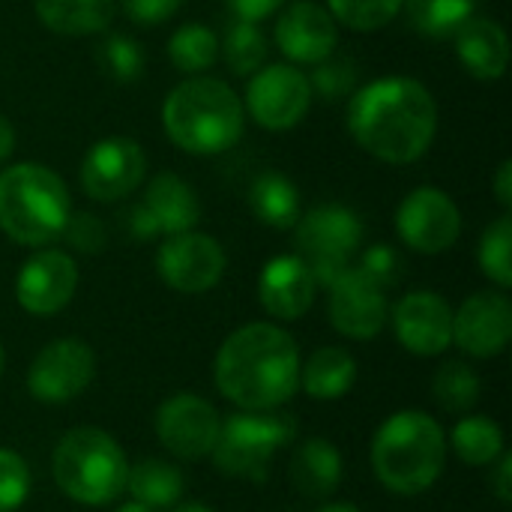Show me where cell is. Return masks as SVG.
Segmentation results:
<instances>
[{
    "instance_id": "22",
    "label": "cell",
    "mask_w": 512,
    "mask_h": 512,
    "mask_svg": "<svg viewBox=\"0 0 512 512\" xmlns=\"http://www.w3.org/2000/svg\"><path fill=\"white\" fill-rule=\"evenodd\" d=\"M456 54L462 66L480 81H498L510 66L507 30L492 18H468L456 30Z\"/></svg>"
},
{
    "instance_id": "40",
    "label": "cell",
    "mask_w": 512,
    "mask_h": 512,
    "mask_svg": "<svg viewBox=\"0 0 512 512\" xmlns=\"http://www.w3.org/2000/svg\"><path fill=\"white\" fill-rule=\"evenodd\" d=\"M120 6L129 21L141 27H153V24L168 21L183 6V0H120Z\"/></svg>"
},
{
    "instance_id": "45",
    "label": "cell",
    "mask_w": 512,
    "mask_h": 512,
    "mask_svg": "<svg viewBox=\"0 0 512 512\" xmlns=\"http://www.w3.org/2000/svg\"><path fill=\"white\" fill-rule=\"evenodd\" d=\"M318 512H363L360 507L348 504V501H336V504H324Z\"/></svg>"
},
{
    "instance_id": "23",
    "label": "cell",
    "mask_w": 512,
    "mask_h": 512,
    "mask_svg": "<svg viewBox=\"0 0 512 512\" xmlns=\"http://www.w3.org/2000/svg\"><path fill=\"white\" fill-rule=\"evenodd\" d=\"M342 477H345V462L333 441L309 438L294 450L291 483L303 498H315V501L330 498L342 486Z\"/></svg>"
},
{
    "instance_id": "10",
    "label": "cell",
    "mask_w": 512,
    "mask_h": 512,
    "mask_svg": "<svg viewBox=\"0 0 512 512\" xmlns=\"http://www.w3.org/2000/svg\"><path fill=\"white\" fill-rule=\"evenodd\" d=\"M96 375V354L81 339L48 342L27 369V393L42 405L75 402Z\"/></svg>"
},
{
    "instance_id": "48",
    "label": "cell",
    "mask_w": 512,
    "mask_h": 512,
    "mask_svg": "<svg viewBox=\"0 0 512 512\" xmlns=\"http://www.w3.org/2000/svg\"><path fill=\"white\" fill-rule=\"evenodd\" d=\"M3 366H6V351H3V345H0V375H3Z\"/></svg>"
},
{
    "instance_id": "18",
    "label": "cell",
    "mask_w": 512,
    "mask_h": 512,
    "mask_svg": "<svg viewBox=\"0 0 512 512\" xmlns=\"http://www.w3.org/2000/svg\"><path fill=\"white\" fill-rule=\"evenodd\" d=\"M330 291V324L336 333L366 342L375 339L390 318L387 291L366 279L354 264L327 288Z\"/></svg>"
},
{
    "instance_id": "15",
    "label": "cell",
    "mask_w": 512,
    "mask_h": 512,
    "mask_svg": "<svg viewBox=\"0 0 512 512\" xmlns=\"http://www.w3.org/2000/svg\"><path fill=\"white\" fill-rule=\"evenodd\" d=\"M78 291V264L60 249H39L24 261L15 279V300L27 315L51 318L63 312Z\"/></svg>"
},
{
    "instance_id": "3",
    "label": "cell",
    "mask_w": 512,
    "mask_h": 512,
    "mask_svg": "<svg viewBox=\"0 0 512 512\" xmlns=\"http://www.w3.org/2000/svg\"><path fill=\"white\" fill-rule=\"evenodd\" d=\"M447 432L426 411L390 414L372 438V468L378 483L402 498L429 492L447 465Z\"/></svg>"
},
{
    "instance_id": "27",
    "label": "cell",
    "mask_w": 512,
    "mask_h": 512,
    "mask_svg": "<svg viewBox=\"0 0 512 512\" xmlns=\"http://www.w3.org/2000/svg\"><path fill=\"white\" fill-rule=\"evenodd\" d=\"M249 207L258 216V222L276 231H288L300 219L297 186L285 174H276V171H264L261 177H255L249 189Z\"/></svg>"
},
{
    "instance_id": "14",
    "label": "cell",
    "mask_w": 512,
    "mask_h": 512,
    "mask_svg": "<svg viewBox=\"0 0 512 512\" xmlns=\"http://www.w3.org/2000/svg\"><path fill=\"white\" fill-rule=\"evenodd\" d=\"M144 171H147V156L141 144L135 138L111 135L96 141L84 153L78 180L93 201L111 204L135 192L144 180Z\"/></svg>"
},
{
    "instance_id": "37",
    "label": "cell",
    "mask_w": 512,
    "mask_h": 512,
    "mask_svg": "<svg viewBox=\"0 0 512 512\" xmlns=\"http://www.w3.org/2000/svg\"><path fill=\"white\" fill-rule=\"evenodd\" d=\"M30 495V468L24 456L0 447V512H15Z\"/></svg>"
},
{
    "instance_id": "16",
    "label": "cell",
    "mask_w": 512,
    "mask_h": 512,
    "mask_svg": "<svg viewBox=\"0 0 512 512\" xmlns=\"http://www.w3.org/2000/svg\"><path fill=\"white\" fill-rule=\"evenodd\" d=\"M201 219V204L192 192V186L177 174H156L147 183L144 201L129 213V225L138 240H147L153 234L171 237L192 231Z\"/></svg>"
},
{
    "instance_id": "41",
    "label": "cell",
    "mask_w": 512,
    "mask_h": 512,
    "mask_svg": "<svg viewBox=\"0 0 512 512\" xmlns=\"http://www.w3.org/2000/svg\"><path fill=\"white\" fill-rule=\"evenodd\" d=\"M492 492L501 504H512V456L504 450L501 459L495 462V474H492Z\"/></svg>"
},
{
    "instance_id": "31",
    "label": "cell",
    "mask_w": 512,
    "mask_h": 512,
    "mask_svg": "<svg viewBox=\"0 0 512 512\" xmlns=\"http://www.w3.org/2000/svg\"><path fill=\"white\" fill-rule=\"evenodd\" d=\"M480 390V375L462 360L444 363L432 378V396L450 414H468L480 402Z\"/></svg>"
},
{
    "instance_id": "39",
    "label": "cell",
    "mask_w": 512,
    "mask_h": 512,
    "mask_svg": "<svg viewBox=\"0 0 512 512\" xmlns=\"http://www.w3.org/2000/svg\"><path fill=\"white\" fill-rule=\"evenodd\" d=\"M69 246L81 249V252H99L105 246V228L93 213H81V216H69L66 228H63Z\"/></svg>"
},
{
    "instance_id": "33",
    "label": "cell",
    "mask_w": 512,
    "mask_h": 512,
    "mask_svg": "<svg viewBox=\"0 0 512 512\" xmlns=\"http://www.w3.org/2000/svg\"><path fill=\"white\" fill-rule=\"evenodd\" d=\"M480 270L501 288L507 291L512 285V219L504 213L498 216L480 240Z\"/></svg>"
},
{
    "instance_id": "28",
    "label": "cell",
    "mask_w": 512,
    "mask_h": 512,
    "mask_svg": "<svg viewBox=\"0 0 512 512\" xmlns=\"http://www.w3.org/2000/svg\"><path fill=\"white\" fill-rule=\"evenodd\" d=\"M447 447L456 453L459 462H465L471 468L495 465L501 459V453L507 450L504 429L492 417H480V414H462V420L453 426Z\"/></svg>"
},
{
    "instance_id": "36",
    "label": "cell",
    "mask_w": 512,
    "mask_h": 512,
    "mask_svg": "<svg viewBox=\"0 0 512 512\" xmlns=\"http://www.w3.org/2000/svg\"><path fill=\"white\" fill-rule=\"evenodd\" d=\"M309 78V87H312V96H324L327 102H336V99H345L354 93L357 87V66L354 60L348 57H324L321 63H315V72L306 75Z\"/></svg>"
},
{
    "instance_id": "26",
    "label": "cell",
    "mask_w": 512,
    "mask_h": 512,
    "mask_svg": "<svg viewBox=\"0 0 512 512\" xmlns=\"http://www.w3.org/2000/svg\"><path fill=\"white\" fill-rule=\"evenodd\" d=\"M183 489H186V480L180 468L165 459H141L138 465L129 468V477H126V492L132 495L135 504L147 510L177 507V501L183 498Z\"/></svg>"
},
{
    "instance_id": "25",
    "label": "cell",
    "mask_w": 512,
    "mask_h": 512,
    "mask_svg": "<svg viewBox=\"0 0 512 512\" xmlns=\"http://www.w3.org/2000/svg\"><path fill=\"white\" fill-rule=\"evenodd\" d=\"M33 9L60 36H93L114 18V0H33Z\"/></svg>"
},
{
    "instance_id": "13",
    "label": "cell",
    "mask_w": 512,
    "mask_h": 512,
    "mask_svg": "<svg viewBox=\"0 0 512 512\" xmlns=\"http://www.w3.org/2000/svg\"><path fill=\"white\" fill-rule=\"evenodd\" d=\"M396 231L408 249L420 255H438L459 240L462 213L447 192L435 186H420L399 204Z\"/></svg>"
},
{
    "instance_id": "12",
    "label": "cell",
    "mask_w": 512,
    "mask_h": 512,
    "mask_svg": "<svg viewBox=\"0 0 512 512\" xmlns=\"http://www.w3.org/2000/svg\"><path fill=\"white\" fill-rule=\"evenodd\" d=\"M219 429V411L195 393H174L156 411L159 444L183 462L207 459L216 447Z\"/></svg>"
},
{
    "instance_id": "20",
    "label": "cell",
    "mask_w": 512,
    "mask_h": 512,
    "mask_svg": "<svg viewBox=\"0 0 512 512\" xmlns=\"http://www.w3.org/2000/svg\"><path fill=\"white\" fill-rule=\"evenodd\" d=\"M276 45L294 63H321L339 45V24L327 6L294 0L276 21Z\"/></svg>"
},
{
    "instance_id": "46",
    "label": "cell",
    "mask_w": 512,
    "mask_h": 512,
    "mask_svg": "<svg viewBox=\"0 0 512 512\" xmlns=\"http://www.w3.org/2000/svg\"><path fill=\"white\" fill-rule=\"evenodd\" d=\"M174 512H213L210 507H204V504H177Z\"/></svg>"
},
{
    "instance_id": "5",
    "label": "cell",
    "mask_w": 512,
    "mask_h": 512,
    "mask_svg": "<svg viewBox=\"0 0 512 512\" xmlns=\"http://www.w3.org/2000/svg\"><path fill=\"white\" fill-rule=\"evenodd\" d=\"M72 216L66 183L39 162H18L0 174V228L21 246L42 249L63 237Z\"/></svg>"
},
{
    "instance_id": "35",
    "label": "cell",
    "mask_w": 512,
    "mask_h": 512,
    "mask_svg": "<svg viewBox=\"0 0 512 512\" xmlns=\"http://www.w3.org/2000/svg\"><path fill=\"white\" fill-rule=\"evenodd\" d=\"M99 63L114 81L129 84V81H138L144 72V51L135 39L114 33L99 45Z\"/></svg>"
},
{
    "instance_id": "42",
    "label": "cell",
    "mask_w": 512,
    "mask_h": 512,
    "mask_svg": "<svg viewBox=\"0 0 512 512\" xmlns=\"http://www.w3.org/2000/svg\"><path fill=\"white\" fill-rule=\"evenodd\" d=\"M231 9L237 12V18H246V21H261L267 15H273L285 0H228Z\"/></svg>"
},
{
    "instance_id": "17",
    "label": "cell",
    "mask_w": 512,
    "mask_h": 512,
    "mask_svg": "<svg viewBox=\"0 0 512 512\" xmlns=\"http://www.w3.org/2000/svg\"><path fill=\"white\" fill-rule=\"evenodd\" d=\"M512 339V303L504 291H477L453 312V345L468 357L489 360Z\"/></svg>"
},
{
    "instance_id": "29",
    "label": "cell",
    "mask_w": 512,
    "mask_h": 512,
    "mask_svg": "<svg viewBox=\"0 0 512 512\" xmlns=\"http://www.w3.org/2000/svg\"><path fill=\"white\" fill-rule=\"evenodd\" d=\"M474 0H402V9L414 30L426 36H456V30L474 18Z\"/></svg>"
},
{
    "instance_id": "11",
    "label": "cell",
    "mask_w": 512,
    "mask_h": 512,
    "mask_svg": "<svg viewBox=\"0 0 512 512\" xmlns=\"http://www.w3.org/2000/svg\"><path fill=\"white\" fill-rule=\"evenodd\" d=\"M225 267L228 258L219 240L195 228L165 237L156 252V273L177 294H204L216 288Z\"/></svg>"
},
{
    "instance_id": "24",
    "label": "cell",
    "mask_w": 512,
    "mask_h": 512,
    "mask_svg": "<svg viewBox=\"0 0 512 512\" xmlns=\"http://www.w3.org/2000/svg\"><path fill=\"white\" fill-rule=\"evenodd\" d=\"M357 384V360L339 345L318 348L306 366H300V390L318 402H336Z\"/></svg>"
},
{
    "instance_id": "8",
    "label": "cell",
    "mask_w": 512,
    "mask_h": 512,
    "mask_svg": "<svg viewBox=\"0 0 512 512\" xmlns=\"http://www.w3.org/2000/svg\"><path fill=\"white\" fill-rule=\"evenodd\" d=\"M297 255L312 270L315 282L330 288L360 252L363 222L351 207L321 204L297 219Z\"/></svg>"
},
{
    "instance_id": "21",
    "label": "cell",
    "mask_w": 512,
    "mask_h": 512,
    "mask_svg": "<svg viewBox=\"0 0 512 512\" xmlns=\"http://www.w3.org/2000/svg\"><path fill=\"white\" fill-rule=\"evenodd\" d=\"M318 294V282L300 255H276L264 264L258 279V300L276 321L303 318Z\"/></svg>"
},
{
    "instance_id": "49",
    "label": "cell",
    "mask_w": 512,
    "mask_h": 512,
    "mask_svg": "<svg viewBox=\"0 0 512 512\" xmlns=\"http://www.w3.org/2000/svg\"><path fill=\"white\" fill-rule=\"evenodd\" d=\"M474 3H480V0H474Z\"/></svg>"
},
{
    "instance_id": "7",
    "label": "cell",
    "mask_w": 512,
    "mask_h": 512,
    "mask_svg": "<svg viewBox=\"0 0 512 512\" xmlns=\"http://www.w3.org/2000/svg\"><path fill=\"white\" fill-rule=\"evenodd\" d=\"M297 438V417L276 411H240L222 420L216 447L210 453L213 465L237 480L261 483L267 477L270 459Z\"/></svg>"
},
{
    "instance_id": "9",
    "label": "cell",
    "mask_w": 512,
    "mask_h": 512,
    "mask_svg": "<svg viewBox=\"0 0 512 512\" xmlns=\"http://www.w3.org/2000/svg\"><path fill=\"white\" fill-rule=\"evenodd\" d=\"M243 96V108L249 111V117L270 132L294 129L312 105L309 78L291 63H270L252 72Z\"/></svg>"
},
{
    "instance_id": "4",
    "label": "cell",
    "mask_w": 512,
    "mask_h": 512,
    "mask_svg": "<svg viewBox=\"0 0 512 512\" xmlns=\"http://www.w3.org/2000/svg\"><path fill=\"white\" fill-rule=\"evenodd\" d=\"M162 126L180 150L192 156H216L240 141L246 108L225 81L198 75L168 90Z\"/></svg>"
},
{
    "instance_id": "43",
    "label": "cell",
    "mask_w": 512,
    "mask_h": 512,
    "mask_svg": "<svg viewBox=\"0 0 512 512\" xmlns=\"http://www.w3.org/2000/svg\"><path fill=\"white\" fill-rule=\"evenodd\" d=\"M495 198H498V204H501L504 210H510L512 207V162L510 159H504V162L498 165V171H495Z\"/></svg>"
},
{
    "instance_id": "44",
    "label": "cell",
    "mask_w": 512,
    "mask_h": 512,
    "mask_svg": "<svg viewBox=\"0 0 512 512\" xmlns=\"http://www.w3.org/2000/svg\"><path fill=\"white\" fill-rule=\"evenodd\" d=\"M12 150H15V129H12V123L0 114V165L12 156Z\"/></svg>"
},
{
    "instance_id": "1",
    "label": "cell",
    "mask_w": 512,
    "mask_h": 512,
    "mask_svg": "<svg viewBox=\"0 0 512 512\" xmlns=\"http://www.w3.org/2000/svg\"><path fill=\"white\" fill-rule=\"evenodd\" d=\"M348 132L381 162L411 165L435 141L438 105L435 96L414 78H378L351 93Z\"/></svg>"
},
{
    "instance_id": "47",
    "label": "cell",
    "mask_w": 512,
    "mask_h": 512,
    "mask_svg": "<svg viewBox=\"0 0 512 512\" xmlns=\"http://www.w3.org/2000/svg\"><path fill=\"white\" fill-rule=\"evenodd\" d=\"M117 512H153V510H147V507H141V504H135V501H129V504H123L120 510Z\"/></svg>"
},
{
    "instance_id": "34",
    "label": "cell",
    "mask_w": 512,
    "mask_h": 512,
    "mask_svg": "<svg viewBox=\"0 0 512 512\" xmlns=\"http://www.w3.org/2000/svg\"><path fill=\"white\" fill-rule=\"evenodd\" d=\"M327 9L336 24L357 33H372L387 27L402 12V0H327Z\"/></svg>"
},
{
    "instance_id": "32",
    "label": "cell",
    "mask_w": 512,
    "mask_h": 512,
    "mask_svg": "<svg viewBox=\"0 0 512 512\" xmlns=\"http://www.w3.org/2000/svg\"><path fill=\"white\" fill-rule=\"evenodd\" d=\"M225 63L234 75H252L264 66L267 57V36L255 21L234 18L225 30V42H219Z\"/></svg>"
},
{
    "instance_id": "30",
    "label": "cell",
    "mask_w": 512,
    "mask_h": 512,
    "mask_svg": "<svg viewBox=\"0 0 512 512\" xmlns=\"http://www.w3.org/2000/svg\"><path fill=\"white\" fill-rule=\"evenodd\" d=\"M216 57H219V36L204 24H195V21L183 24L168 39V60L186 75L210 69Z\"/></svg>"
},
{
    "instance_id": "2",
    "label": "cell",
    "mask_w": 512,
    "mask_h": 512,
    "mask_svg": "<svg viewBox=\"0 0 512 512\" xmlns=\"http://www.w3.org/2000/svg\"><path fill=\"white\" fill-rule=\"evenodd\" d=\"M300 348L276 324L255 321L234 330L216 351L219 393L240 411H276L300 390Z\"/></svg>"
},
{
    "instance_id": "19",
    "label": "cell",
    "mask_w": 512,
    "mask_h": 512,
    "mask_svg": "<svg viewBox=\"0 0 512 512\" xmlns=\"http://www.w3.org/2000/svg\"><path fill=\"white\" fill-rule=\"evenodd\" d=\"M399 345L417 357H438L453 345V309L435 291H411L393 306Z\"/></svg>"
},
{
    "instance_id": "6",
    "label": "cell",
    "mask_w": 512,
    "mask_h": 512,
    "mask_svg": "<svg viewBox=\"0 0 512 512\" xmlns=\"http://www.w3.org/2000/svg\"><path fill=\"white\" fill-rule=\"evenodd\" d=\"M51 474L69 501L105 507L126 492L129 462L123 447L105 429L78 426L57 441L51 453Z\"/></svg>"
},
{
    "instance_id": "38",
    "label": "cell",
    "mask_w": 512,
    "mask_h": 512,
    "mask_svg": "<svg viewBox=\"0 0 512 512\" xmlns=\"http://www.w3.org/2000/svg\"><path fill=\"white\" fill-rule=\"evenodd\" d=\"M366 279H372L378 288H393L402 279V255L387 246V243H375L360 255V264H354Z\"/></svg>"
}]
</instances>
